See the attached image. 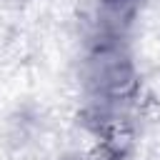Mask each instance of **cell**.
Masks as SVG:
<instances>
[{
  "instance_id": "1",
  "label": "cell",
  "mask_w": 160,
  "mask_h": 160,
  "mask_svg": "<svg viewBox=\"0 0 160 160\" xmlns=\"http://www.w3.org/2000/svg\"><path fill=\"white\" fill-rule=\"evenodd\" d=\"M138 8H140V0H100L102 30L108 35L122 32V28L132 22Z\"/></svg>"
}]
</instances>
